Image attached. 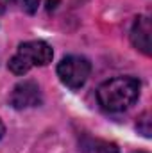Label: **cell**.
<instances>
[{"label":"cell","mask_w":152,"mask_h":153,"mask_svg":"<svg viewBox=\"0 0 152 153\" xmlns=\"http://www.w3.org/2000/svg\"><path fill=\"white\" fill-rule=\"evenodd\" d=\"M140 96V82L132 76H116L97 89V100L108 112L127 111Z\"/></svg>","instance_id":"1"},{"label":"cell","mask_w":152,"mask_h":153,"mask_svg":"<svg viewBox=\"0 0 152 153\" xmlns=\"http://www.w3.org/2000/svg\"><path fill=\"white\" fill-rule=\"evenodd\" d=\"M52 57L54 52L45 41H27L20 45L16 55L9 61V70L14 75H25L32 66H47Z\"/></svg>","instance_id":"2"},{"label":"cell","mask_w":152,"mask_h":153,"mask_svg":"<svg viewBox=\"0 0 152 153\" xmlns=\"http://www.w3.org/2000/svg\"><path fill=\"white\" fill-rule=\"evenodd\" d=\"M90 71H91L90 61L86 57H81V55H68L57 66V76L70 89L82 87L90 76Z\"/></svg>","instance_id":"3"},{"label":"cell","mask_w":152,"mask_h":153,"mask_svg":"<svg viewBox=\"0 0 152 153\" xmlns=\"http://www.w3.org/2000/svg\"><path fill=\"white\" fill-rule=\"evenodd\" d=\"M9 102H11V105H13L14 109L38 107L39 103H41V91H39V85L34 80L20 82V84L13 89Z\"/></svg>","instance_id":"4"},{"label":"cell","mask_w":152,"mask_h":153,"mask_svg":"<svg viewBox=\"0 0 152 153\" xmlns=\"http://www.w3.org/2000/svg\"><path fill=\"white\" fill-rule=\"evenodd\" d=\"M150 32L152 29L149 16H138L131 29V41L134 48H138L145 55H150Z\"/></svg>","instance_id":"5"},{"label":"cell","mask_w":152,"mask_h":153,"mask_svg":"<svg viewBox=\"0 0 152 153\" xmlns=\"http://www.w3.org/2000/svg\"><path fill=\"white\" fill-rule=\"evenodd\" d=\"M82 150H88L90 153H118V146L108 141H90L82 146Z\"/></svg>","instance_id":"6"},{"label":"cell","mask_w":152,"mask_h":153,"mask_svg":"<svg viewBox=\"0 0 152 153\" xmlns=\"http://www.w3.org/2000/svg\"><path fill=\"white\" fill-rule=\"evenodd\" d=\"M9 5L27 13V14H34L38 11V5H39V0H5Z\"/></svg>","instance_id":"7"},{"label":"cell","mask_w":152,"mask_h":153,"mask_svg":"<svg viewBox=\"0 0 152 153\" xmlns=\"http://www.w3.org/2000/svg\"><path fill=\"white\" fill-rule=\"evenodd\" d=\"M149 123H150L149 112H145V114L138 119V130H141V134H143L145 137H150V126H149Z\"/></svg>","instance_id":"8"},{"label":"cell","mask_w":152,"mask_h":153,"mask_svg":"<svg viewBox=\"0 0 152 153\" xmlns=\"http://www.w3.org/2000/svg\"><path fill=\"white\" fill-rule=\"evenodd\" d=\"M4 132H5V128H4V123L0 121V139L4 137Z\"/></svg>","instance_id":"9"},{"label":"cell","mask_w":152,"mask_h":153,"mask_svg":"<svg viewBox=\"0 0 152 153\" xmlns=\"http://www.w3.org/2000/svg\"><path fill=\"white\" fill-rule=\"evenodd\" d=\"M134 153H145V152H134Z\"/></svg>","instance_id":"10"}]
</instances>
